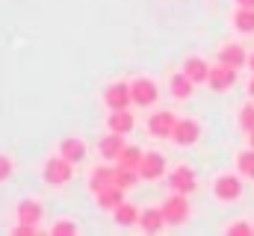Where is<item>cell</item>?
Instances as JSON below:
<instances>
[{
  "mask_svg": "<svg viewBox=\"0 0 254 236\" xmlns=\"http://www.w3.org/2000/svg\"><path fill=\"white\" fill-rule=\"evenodd\" d=\"M42 177H45V183L48 186H65V183H71V177H74V163L68 160V157H51L48 163H45V169H42Z\"/></svg>",
  "mask_w": 254,
  "mask_h": 236,
  "instance_id": "6da1fadb",
  "label": "cell"
},
{
  "mask_svg": "<svg viewBox=\"0 0 254 236\" xmlns=\"http://www.w3.org/2000/svg\"><path fill=\"white\" fill-rule=\"evenodd\" d=\"M130 95H133L136 107L148 110V107H154L160 101V86L151 77H136V80H130Z\"/></svg>",
  "mask_w": 254,
  "mask_h": 236,
  "instance_id": "7a4b0ae2",
  "label": "cell"
},
{
  "mask_svg": "<svg viewBox=\"0 0 254 236\" xmlns=\"http://www.w3.org/2000/svg\"><path fill=\"white\" fill-rule=\"evenodd\" d=\"M213 195L222 204H234V201L243 198V180L237 175H219L213 180Z\"/></svg>",
  "mask_w": 254,
  "mask_h": 236,
  "instance_id": "3957f363",
  "label": "cell"
},
{
  "mask_svg": "<svg viewBox=\"0 0 254 236\" xmlns=\"http://www.w3.org/2000/svg\"><path fill=\"white\" fill-rule=\"evenodd\" d=\"M190 195H181V192H172L166 201H163V216L169 225H184L190 219Z\"/></svg>",
  "mask_w": 254,
  "mask_h": 236,
  "instance_id": "277c9868",
  "label": "cell"
},
{
  "mask_svg": "<svg viewBox=\"0 0 254 236\" xmlns=\"http://www.w3.org/2000/svg\"><path fill=\"white\" fill-rule=\"evenodd\" d=\"M198 139H201V124L195 118H178L175 133H172V142L178 148H192Z\"/></svg>",
  "mask_w": 254,
  "mask_h": 236,
  "instance_id": "5b68a950",
  "label": "cell"
},
{
  "mask_svg": "<svg viewBox=\"0 0 254 236\" xmlns=\"http://www.w3.org/2000/svg\"><path fill=\"white\" fill-rule=\"evenodd\" d=\"M237 71H240V68H234V65L216 62V65L210 68V80H207V86H210L213 92H228V89H234V83H237Z\"/></svg>",
  "mask_w": 254,
  "mask_h": 236,
  "instance_id": "8992f818",
  "label": "cell"
},
{
  "mask_svg": "<svg viewBox=\"0 0 254 236\" xmlns=\"http://www.w3.org/2000/svg\"><path fill=\"white\" fill-rule=\"evenodd\" d=\"M104 104H107L110 110H127V107L133 104L130 83H125V80H116V83H110V86L104 89Z\"/></svg>",
  "mask_w": 254,
  "mask_h": 236,
  "instance_id": "52a82bcc",
  "label": "cell"
},
{
  "mask_svg": "<svg viewBox=\"0 0 254 236\" xmlns=\"http://www.w3.org/2000/svg\"><path fill=\"white\" fill-rule=\"evenodd\" d=\"M169 189L181 195H192L198 189V177L190 166H175V172H169Z\"/></svg>",
  "mask_w": 254,
  "mask_h": 236,
  "instance_id": "ba28073f",
  "label": "cell"
},
{
  "mask_svg": "<svg viewBox=\"0 0 254 236\" xmlns=\"http://www.w3.org/2000/svg\"><path fill=\"white\" fill-rule=\"evenodd\" d=\"M178 118L181 116H175V113H169V110H160V113H154V116L148 118V133L157 136V139H172Z\"/></svg>",
  "mask_w": 254,
  "mask_h": 236,
  "instance_id": "9c48e42d",
  "label": "cell"
},
{
  "mask_svg": "<svg viewBox=\"0 0 254 236\" xmlns=\"http://www.w3.org/2000/svg\"><path fill=\"white\" fill-rule=\"evenodd\" d=\"M116 186H119L116 169H110V166H98V169H92V175H89V192H92V195H101V192L116 189ZM119 189H122V186H119Z\"/></svg>",
  "mask_w": 254,
  "mask_h": 236,
  "instance_id": "30bf717a",
  "label": "cell"
},
{
  "mask_svg": "<svg viewBox=\"0 0 254 236\" xmlns=\"http://www.w3.org/2000/svg\"><path fill=\"white\" fill-rule=\"evenodd\" d=\"M139 175H142V180H151V183L160 180V177H166V157L160 151H145Z\"/></svg>",
  "mask_w": 254,
  "mask_h": 236,
  "instance_id": "8fae6325",
  "label": "cell"
},
{
  "mask_svg": "<svg viewBox=\"0 0 254 236\" xmlns=\"http://www.w3.org/2000/svg\"><path fill=\"white\" fill-rule=\"evenodd\" d=\"M210 68L213 65H207L204 57H187V62H184V74L190 77L195 86H204L210 80Z\"/></svg>",
  "mask_w": 254,
  "mask_h": 236,
  "instance_id": "7c38bea8",
  "label": "cell"
},
{
  "mask_svg": "<svg viewBox=\"0 0 254 236\" xmlns=\"http://www.w3.org/2000/svg\"><path fill=\"white\" fill-rule=\"evenodd\" d=\"M166 225H169V222H166V216H163V207H148V210H142V216H139V228H142L145 234H160Z\"/></svg>",
  "mask_w": 254,
  "mask_h": 236,
  "instance_id": "4fadbf2b",
  "label": "cell"
},
{
  "mask_svg": "<svg viewBox=\"0 0 254 236\" xmlns=\"http://www.w3.org/2000/svg\"><path fill=\"white\" fill-rule=\"evenodd\" d=\"M15 216H18V222H27V225H39V222H42V216H45V207H42L39 201L27 198V201H21V204L15 207Z\"/></svg>",
  "mask_w": 254,
  "mask_h": 236,
  "instance_id": "5bb4252c",
  "label": "cell"
},
{
  "mask_svg": "<svg viewBox=\"0 0 254 236\" xmlns=\"http://www.w3.org/2000/svg\"><path fill=\"white\" fill-rule=\"evenodd\" d=\"M60 154L68 157V160L77 166V163H83V160H86V154H89V151H86V142H83V139H77V136H65L63 142H60Z\"/></svg>",
  "mask_w": 254,
  "mask_h": 236,
  "instance_id": "9a60e30c",
  "label": "cell"
},
{
  "mask_svg": "<svg viewBox=\"0 0 254 236\" xmlns=\"http://www.w3.org/2000/svg\"><path fill=\"white\" fill-rule=\"evenodd\" d=\"M219 62L234 65V68H243V65L249 62V57H246V48H243V45H237V42L222 45V48H219Z\"/></svg>",
  "mask_w": 254,
  "mask_h": 236,
  "instance_id": "2e32d148",
  "label": "cell"
},
{
  "mask_svg": "<svg viewBox=\"0 0 254 236\" xmlns=\"http://www.w3.org/2000/svg\"><path fill=\"white\" fill-rule=\"evenodd\" d=\"M107 124H110V130H113V133H122V136H127V133L136 127V118H133V113H130V110H110Z\"/></svg>",
  "mask_w": 254,
  "mask_h": 236,
  "instance_id": "e0dca14e",
  "label": "cell"
},
{
  "mask_svg": "<svg viewBox=\"0 0 254 236\" xmlns=\"http://www.w3.org/2000/svg\"><path fill=\"white\" fill-rule=\"evenodd\" d=\"M98 151H101V157L104 160H119V154L125 151V136L122 133H107L104 139H101V145H98Z\"/></svg>",
  "mask_w": 254,
  "mask_h": 236,
  "instance_id": "ac0fdd59",
  "label": "cell"
},
{
  "mask_svg": "<svg viewBox=\"0 0 254 236\" xmlns=\"http://www.w3.org/2000/svg\"><path fill=\"white\" fill-rule=\"evenodd\" d=\"M169 89H172V95H175L178 101H190V98H192V89H195V83H192L190 77L184 74V68H181V71H175V74L169 77Z\"/></svg>",
  "mask_w": 254,
  "mask_h": 236,
  "instance_id": "d6986e66",
  "label": "cell"
},
{
  "mask_svg": "<svg viewBox=\"0 0 254 236\" xmlns=\"http://www.w3.org/2000/svg\"><path fill=\"white\" fill-rule=\"evenodd\" d=\"M139 216H142V210H136V207L127 204V201H122V204L113 210V219H116V225H122V228H133V225H139Z\"/></svg>",
  "mask_w": 254,
  "mask_h": 236,
  "instance_id": "ffe728a7",
  "label": "cell"
},
{
  "mask_svg": "<svg viewBox=\"0 0 254 236\" xmlns=\"http://www.w3.org/2000/svg\"><path fill=\"white\" fill-rule=\"evenodd\" d=\"M231 24H234V30H237V33H243V36L254 33V9H243V6H237V12H234Z\"/></svg>",
  "mask_w": 254,
  "mask_h": 236,
  "instance_id": "44dd1931",
  "label": "cell"
},
{
  "mask_svg": "<svg viewBox=\"0 0 254 236\" xmlns=\"http://www.w3.org/2000/svg\"><path fill=\"white\" fill-rule=\"evenodd\" d=\"M125 192H127V189H119V186H116V189H107V192L95 195V201H98V207H101V210L113 213V210H116V207L125 201Z\"/></svg>",
  "mask_w": 254,
  "mask_h": 236,
  "instance_id": "7402d4cb",
  "label": "cell"
},
{
  "mask_svg": "<svg viewBox=\"0 0 254 236\" xmlns=\"http://www.w3.org/2000/svg\"><path fill=\"white\" fill-rule=\"evenodd\" d=\"M142 157H145V151L142 148H136V145H125V151L119 154V166H125V169H136L139 172V166H142Z\"/></svg>",
  "mask_w": 254,
  "mask_h": 236,
  "instance_id": "603a6c76",
  "label": "cell"
},
{
  "mask_svg": "<svg viewBox=\"0 0 254 236\" xmlns=\"http://www.w3.org/2000/svg\"><path fill=\"white\" fill-rule=\"evenodd\" d=\"M237 172L246 177V180H254V148L237 154Z\"/></svg>",
  "mask_w": 254,
  "mask_h": 236,
  "instance_id": "cb8c5ba5",
  "label": "cell"
},
{
  "mask_svg": "<svg viewBox=\"0 0 254 236\" xmlns=\"http://www.w3.org/2000/svg\"><path fill=\"white\" fill-rule=\"evenodd\" d=\"M240 127H243L246 133H252L254 130V104H249V107L240 110Z\"/></svg>",
  "mask_w": 254,
  "mask_h": 236,
  "instance_id": "d4e9b609",
  "label": "cell"
},
{
  "mask_svg": "<svg viewBox=\"0 0 254 236\" xmlns=\"http://www.w3.org/2000/svg\"><path fill=\"white\" fill-rule=\"evenodd\" d=\"M77 231H80V228H77L74 222H54V225H51V234H54V236H63V234L74 236Z\"/></svg>",
  "mask_w": 254,
  "mask_h": 236,
  "instance_id": "484cf974",
  "label": "cell"
},
{
  "mask_svg": "<svg viewBox=\"0 0 254 236\" xmlns=\"http://www.w3.org/2000/svg\"><path fill=\"white\" fill-rule=\"evenodd\" d=\"M12 172H15L12 160H9L6 154H0V183H3V180H9V177H12Z\"/></svg>",
  "mask_w": 254,
  "mask_h": 236,
  "instance_id": "4316f807",
  "label": "cell"
},
{
  "mask_svg": "<svg viewBox=\"0 0 254 236\" xmlns=\"http://www.w3.org/2000/svg\"><path fill=\"white\" fill-rule=\"evenodd\" d=\"M15 236H36L39 234V225H27V222H18V228L12 231Z\"/></svg>",
  "mask_w": 254,
  "mask_h": 236,
  "instance_id": "83f0119b",
  "label": "cell"
},
{
  "mask_svg": "<svg viewBox=\"0 0 254 236\" xmlns=\"http://www.w3.org/2000/svg\"><path fill=\"white\" fill-rule=\"evenodd\" d=\"M225 234H246L249 236V234H254V225H249V222H237V225H231Z\"/></svg>",
  "mask_w": 254,
  "mask_h": 236,
  "instance_id": "f1b7e54d",
  "label": "cell"
},
{
  "mask_svg": "<svg viewBox=\"0 0 254 236\" xmlns=\"http://www.w3.org/2000/svg\"><path fill=\"white\" fill-rule=\"evenodd\" d=\"M237 6H243V9H254V0H237Z\"/></svg>",
  "mask_w": 254,
  "mask_h": 236,
  "instance_id": "f546056e",
  "label": "cell"
},
{
  "mask_svg": "<svg viewBox=\"0 0 254 236\" xmlns=\"http://www.w3.org/2000/svg\"><path fill=\"white\" fill-rule=\"evenodd\" d=\"M249 71L254 74V54H249Z\"/></svg>",
  "mask_w": 254,
  "mask_h": 236,
  "instance_id": "4dcf8cb0",
  "label": "cell"
},
{
  "mask_svg": "<svg viewBox=\"0 0 254 236\" xmlns=\"http://www.w3.org/2000/svg\"><path fill=\"white\" fill-rule=\"evenodd\" d=\"M249 95H252V98H254V77H252V80H249Z\"/></svg>",
  "mask_w": 254,
  "mask_h": 236,
  "instance_id": "1f68e13d",
  "label": "cell"
},
{
  "mask_svg": "<svg viewBox=\"0 0 254 236\" xmlns=\"http://www.w3.org/2000/svg\"><path fill=\"white\" fill-rule=\"evenodd\" d=\"M249 145H252V148H254V130H252V133H249Z\"/></svg>",
  "mask_w": 254,
  "mask_h": 236,
  "instance_id": "d6a6232c",
  "label": "cell"
}]
</instances>
